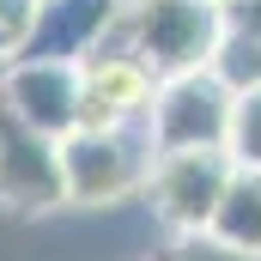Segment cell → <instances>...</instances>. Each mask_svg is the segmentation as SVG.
<instances>
[{"instance_id": "cell-1", "label": "cell", "mask_w": 261, "mask_h": 261, "mask_svg": "<svg viewBox=\"0 0 261 261\" xmlns=\"http://www.w3.org/2000/svg\"><path fill=\"white\" fill-rule=\"evenodd\" d=\"M225 37V12L206 0H128L116 43H128L158 79H182V73H206Z\"/></svg>"}, {"instance_id": "cell-2", "label": "cell", "mask_w": 261, "mask_h": 261, "mask_svg": "<svg viewBox=\"0 0 261 261\" xmlns=\"http://www.w3.org/2000/svg\"><path fill=\"white\" fill-rule=\"evenodd\" d=\"M158 164V146L146 128H79L61 140L67 206H116L128 195H146Z\"/></svg>"}, {"instance_id": "cell-3", "label": "cell", "mask_w": 261, "mask_h": 261, "mask_svg": "<svg viewBox=\"0 0 261 261\" xmlns=\"http://www.w3.org/2000/svg\"><path fill=\"white\" fill-rule=\"evenodd\" d=\"M231 122H237V91H225V79L206 73H182L164 79L152 97V146L164 152H231Z\"/></svg>"}, {"instance_id": "cell-4", "label": "cell", "mask_w": 261, "mask_h": 261, "mask_svg": "<svg viewBox=\"0 0 261 261\" xmlns=\"http://www.w3.org/2000/svg\"><path fill=\"white\" fill-rule=\"evenodd\" d=\"M231 176H237L231 152H164L152 164L146 200H152V213L164 219L170 237H195V231H213Z\"/></svg>"}, {"instance_id": "cell-5", "label": "cell", "mask_w": 261, "mask_h": 261, "mask_svg": "<svg viewBox=\"0 0 261 261\" xmlns=\"http://www.w3.org/2000/svg\"><path fill=\"white\" fill-rule=\"evenodd\" d=\"M158 73L134 55L128 43H103L91 61H79V91H85V128H146L152 122V97H158Z\"/></svg>"}, {"instance_id": "cell-6", "label": "cell", "mask_w": 261, "mask_h": 261, "mask_svg": "<svg viewBox=\"0 0 261 261\" xmlns=\"http://www.w3.org/2000/svg\"><path fill=\"white\" fill-rule=\"evenodd\" d=\"M0 206L6 213H49L67 206V170H61V140L24 128L0 103Z\"/></svg>"}, {"instance_id": "cell-7", "label": "cell", "mask_w": 261, "mask_h": 261, "mask_svg": "<svg viewBox=\"0 0 261 261\" xmlns=\"http://www.w3.org/2000/svg\"><path fill=\"white\" fill-rule=\"evenodd\" d=\"M0 103H6V116H18L24 128L49 134V140H73L85 128L79 67L61 61H12L0 73Z\"/></svg>"}, {"instance_id": "cell-8", "label": "cell", "mask_w": 261, "mask_h": 261, "mask_svg": "<svg viewBox=\"0 0 261 261\" xmlns=\"http://www.w3.org/2000/svg\"><path fill=\"white\" fill-rule=\"evenodd\" d=\"M122 12L128 0H37V31H31L24 61H61V67L91 61L116 37Z\"/></svg>"}, {"instance_id": "cell-9", "label": "cell", "mask_w": 261, "mask_h": 261, "mask_svg": "<svg viewBox=\"0 0 261 261\" xmlns=\"http://www.w3.org/2000/svg\"><path fill=\"white\" fill-rule=\"evenodd\" d=\"M213 237H225L231 249L261 255V170H237L231 176V189L219 200V219H213Z\"/></svg>"}, {"instance_id": "cell-10", "label": "cell", "mask_w": 261, "mask_h": 261, "mask_svg": "<svg viewBox=\"0 0 261 261\" xmlns=\"http://www.w3.org/2000/svg\"><path fill=\"white\" fill-rule=\"evenodd\" d=\"M152 261H261L249 249H231L225 237L195 231V237H164V249H152Z\"/></svg>"}, {"instance_id": "cell-11", "label": "cell", "mask_w": 261, "mask_h": 261, "mask_svg": "<svg viewBox=\"0 0 261 261\" xmlns=\"http://www.w3.org/2000/svg\"><path fill=\"white\" fill-rule=\"evenodd\" d=\"M31 31H37V0H0V73L24 61Z\"/></svg>"}, {"instance_id": "cell-12", "label": "cell", "mask_w": 261, "mask_h": 261, "mask_svg": "<svg viewBox=\"0 0 261 261\" xmlns=\"http://www.w3.org/2000/svg\"><path fill=\"white\" fill-rule=\"evenodd\" d=\"M231 158H237V170H261V91L237 97V122H231Z\"/></svg>"}, {"instance_id": "cell-13", "label": "cell", "mask_w": 261, "mask_h": 261, "mask_svg": "<svg viewBox=\"0 0 261 261\" xmlns=\"http://www.w3.org/2000/svg\"><path fill=\"white\" fill-rule=\"evenodd\" d=\"M219 12H225V31H231V37H243V43L261 49V0H231V6H219Z\"/></svg>"}, {"instance_id": "cell-14", "label": "cell", "mask_w": 261, "mask_h": 261, "mask_svg": "<svg viewBox=\"0 0 261 261\" xmlns=\"http://www.w3.org/2000/svg\"><path fill=\"white\" fill-rule=\"evenodd\" d=\"M206 6H231V0H206Z\"/></svg>"}]
</instances>
